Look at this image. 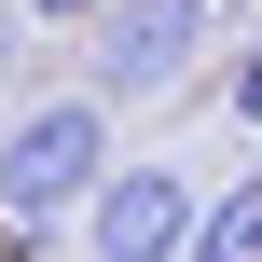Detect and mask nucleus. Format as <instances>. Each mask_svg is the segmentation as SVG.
<instances>
[{
  "instance_id": "1",
  "label": "nucleus",
  "mask_w": 262,
  "mask_h": 262,
  "mask_svg": "<svg viewBox=\"0 0 262 262\" xmlns=\"http://www.w3.org/2000/svg\"><path fill=\"white\" fill-rule=\"evenodd\" d=\"M97 166H111V111L69 83V97H28L14 124H0V235L28 249V235H55L83 193H97Z\"/></svg>"
},
{
  "instance_id": "2",
  "label": "nucleus",
  "mask_w": 262,
  "mask_h": 262,
  "mask_svg": "<svg viewBox=\"0 0 262 262\" xmlns=\"http://www.w3.org/2000/svg\"><path fill=\"white\" fill-rule=\"evenodd\" d=\"M83 28H97V55H83V97H97V111H166V97L193 83V55H207L221 0H97Z\"/></svg>"
},
{
  "instance_id": "3",
  "label": "nucleus",
  "mask_w": 262,
  "mask_h": 262,
  "mask_svg": "<svg viewBox=\"0 0 262 262\" xmlns=\"http://www.w3.org/2000/svg\"><path fill=\"white\" fill-rule=\"evenodd\" d=\"M69 221H83V262H180L193 180H180V166H97V193H83Z\"/></svg>"
},
{
  "instance_id": "4",
  "label": "nucleus",
  "mask_w": 262,
  "mask_h": 262,
  "mask_svg": "<svg viewBox=\"0 0 262 262\" xmlns=\"http://www.w3.org/2000/svg\"><path fill=\"white\" fill-rule=\"evenodd\" d=\"M180 262H262V166L235 193H193V221H180Z\"/></svg>"
},
{
  "instance_id": "5",
  "label": "nucleus",
  "mask_w": 262,
  "mask_h": 262,
  "mask_svg": "<svg viewBox=\"0 0 262 262\" xmlns=\"http://www.w3.org/2000/svg\"><path fill=\"white\" fill-rule=\"evenodd\" d=\"M221 97H235V124H262V41L235 55V83H221Z\"/></svg>"
},
{
  "instance_id": "6",
  "label": "nucleus",
  "mask_w": 262,
  "mask_h": 262,
  "mask_svg": "<svg viewBox=\"0 0 262 262\" xmlns=\"http://www.w3.org/2000/svg\"><path fill=\"white\" fill-rule=\"evenodd\" d=\"M0 55H14V14H0Z\"/></svg>"
}]
</instances>
